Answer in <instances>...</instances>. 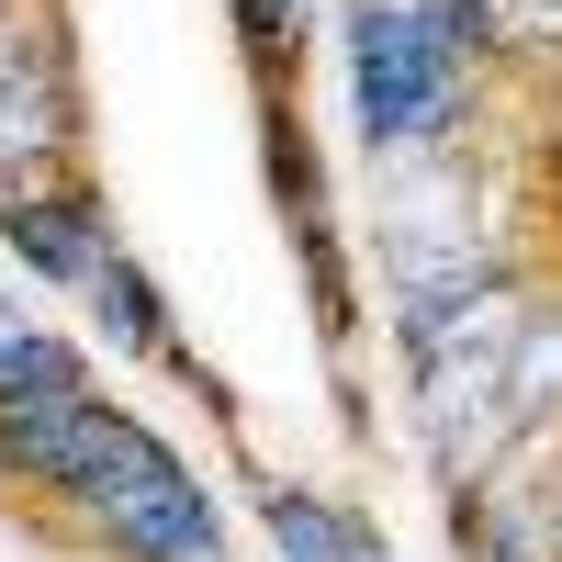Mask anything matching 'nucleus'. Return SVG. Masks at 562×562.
<instances>
[{"label":"nucleus","instance_id":"f257e3e1","mask_svg":"<svg viewBox=\"0 0 562 562\" xmlns=\"http://www.w3.org/2000/svg\"><path fill=\"white\" fill-rule=\"evenodd\" d=\"M349 90H360L371 147H428L461 113V45L416 0H360L349 12Z\"/></svg>","mask_w":562,"mask_h":562},{"label":"nucleus","instance_id":"f03ea898","mask_svg":"<svg viewBox=\"0 0 562 562\" xmlns=\"http://www.w3.org/2000/svg\"><path fill=\"white\" fill-rule=\"evenodd\" d=\"M90 518H102V540H113L124 562H214V506H203V484L180 473V461H158L147 484L102 495Z\"/></svg>","mask_w":562,"mask_h":562},{"label":"nucleus","instance_id":"7ed1b4c3","mask_svg":"<svg viewBox=\"0 0 562 562\" xmlns=\"http://www.w3.org/2000/svg\"><path fill=\"white\" fill-rule=\"evenodd\" d=\"M0 237H12L34 270H57V281H90L113 248H102V203L90 192H0Z\"/></svg>","mask_w":562,"mask_h":562},{"label":"nucleus","instance_id":"20e7f679","mask_svg":"<svg viewBox=\"0 0 562 562\" xmlns=\"http://www.w3.org/2000/svg\"><path fill=\"white\" fill-rule=\"evenodd\" d=\"M259 518H270L281 562H383V540H371L360 518H338V506H315L293 484H259Z\"/></svg>","mask_w":562,"mask_h":562},{"label":"nucleus","instance_id":"39448f33","mask_svg":"<svg viewBox=\"0 0 562 562\" xmlns=\"http://www.w3.org/2000/svg\"><path fill=\"white\" fill-rule=\"evenodd\" d=\"M57 405H90L79 360L34 326H0V416H57Z\"/></svg>","mask_w":562,"mask_h":562},{"label":"nucleus","instance_id":"423d86ee","mask_svg":"<svg viewBox=\"0 0 562 562\" xmlns=\"http://www.w3.org/2000/svg\"><path fill=\"white\" fill-rule=\"evenodd\" d=\"M90 315H102V338L135 349V360H158V349H169L158 293H147V270H135V259H102V270H90Z\"/></svg>","mask_w":562,"mask_h":562},{"label":"nucleus","instance_id":"0eeeda50","mask_svg":"<svg viewBox=\"0 0 562 562\" xmlns=\"http://www.w3.org/2000/svg\"><path fill=\"white\" fill-rule=\"evenodd\" d=\"M237 23H248V45H259V57H270V45H281V34L304 23V0H237Z\"/></svg>","mask_w":562,"mask_h":562}]
</instances>
